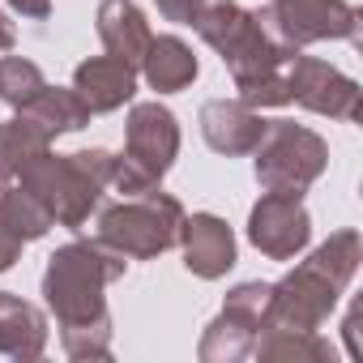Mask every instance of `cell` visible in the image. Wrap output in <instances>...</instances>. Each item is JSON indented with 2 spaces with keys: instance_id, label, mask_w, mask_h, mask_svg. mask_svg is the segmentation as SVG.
Listing matches in <instances>:
<instances>
[{
  "instance_id": "obj_25",
  "label": "cell",
  "mask_w": 363,
  "mask_h": 363,
  "mask_svg": "<svg viewBox=\"0 0 363 363\" xmlns=\"http://www.w3.org/2000/svg\"><path fill=\"white\" fill-rule=\"evenodd\" d=\"M154 5H158L162 22H175V26H193V18H197V9L206 5V0H154Z\"/></svg>"
},
{
  "instance_id": "obj_17",
  "label": "cell",
  "mask_w": 363,
  "mask_h": 363,
  "mask_svg": "<svg viewBox=\"0 0 363 363\" xmlns=\"http://www.w3.org/2000/svg\"><path fill=\"white\" fill-rule=\"evenodd\" d=\"M137 73L150 82V90H158V94H179V90H189V86L197 82L201 65H197L193 48L179 39V35H154L150 48H145V56H141V69H137Z\"/></svg>"
},
{
  "instance_id": "obj_16",
  "label": "cell",
  "mask_w": 363,
  "mask_h": 363,
  "mask_svg": "<svg viewBox=\"0 0 363 363\" xmlns=\"http://www.w3.org/2000/svg\"><path fill=\"white\" fill-rule=\"evenodd\" d=\"M48 312L13 291H0V354L9 359H39L48 350Z\"/></svg>"
},
{
  "instance_id": "obj_5",
  "label": "cell",
  "mask_w": 363,
  "mask_h": 363,
  "mask_svg": "<svg viewBox=\"0 0 363 363\" xmlns=\"http://www.w3.org/2000/svg\"><path fill=\"white\" fill-rule=\"evenodd\" d=\"M179 223H184V206L162 193V184L137 197H107L90 218L94 240L128 261H154L167 248H175Z\"/></svg>"
},
{
  "instance_id": "obj_7",
  "label": "cell",
  "mask_w": 363,
  "mask_h": 363,
  "mask_svg": "<svg viewBox=\"0 0 363 363\" xmlns=\"http://www.w3.org/2000/svg\"><path fill=\"white\" fill-rule=\"evenodd\" d=\"M269 320V282H240L227 291L223 312L206 325L197 342L201 363H240L252 354L257 333Z\"/></svg>"
},
{
  "instance_id": "obj_3",
  "label": "cell",
  "mask_w": 363,
  "mask_h": 363,
  "mask_svg": "<svg viewBox=\"0 0 363 363\" xmlns=\"http://www.w3.org/2000/svg\"><path fill=\"white\" fill-rule=\"evenodd\" d=\"M363 261V235L354 227L333 231L320 248H312L308 261H299L291 274L269 282V320L278 329H320L333 308L342 303L346 286L354 282Z\"/></svg>"
},
{
  "instance_id": "obj_10",
  "label": "cell",
  "mask_w": 363,
  "mask_h": 363,
  "mask_svg": "<svg viewBox=\"0 0 363 363\" xmlns=\"http://www.w3.org/2000/svg\"><path fill=\"white\" fill-rule=\"evenodd\" d=\"M286 86H291V103H299L312 116H329V120H346V124L359 120L363 90H359L354 77H346L329 60H316V56L299 52L286 69Z\"/></svg>"
},
{
  "instance_id": "obj_4",
  "label": "cell",
  "mask_w": 363,
  "mask_h": 363,
  "mask_svg": "<svg viewBox=\"0 0 363 363\" xmlns=\"http://www.w3.org/2000/svg\"><path fill=\"white\" fill-rule=\"evenodd\" d=\"M111 171H116V154L94 145V150H73V154H56L43 150L13 184H22L26 193L39 197V206L52 214L56 227L69 231H86L94 210L111 197Z\"/></svg>"
},
{
  "instance_id": "obj_22",
  "label": "cell",
  "mask_w": 363,
  "mask_h": 363,
  "mask_svg": "<svg viewBox=\"0 0 363 363\" xmlns=\"http://www.w3.org/2000/svg\"><path fill=\"white\" fill-rule=\"evenodd\" d=\"M48 86L43 69L26 56H5L0 60V103H9L13 111H22L39 90Z\"/></svg>"
},
{
  "instance_id": "obj_1",
  "label": "cell",
  "mask_w": 363,
  "mask_h": 363,
  "mask_svg": "<svg viewBox=\"0 0 363 363\" xmlns=\"http://www.w3.org/2000/svg\"><path fill=\"white\" fill-rule=\"evenodd\" d=\"M128 257L90 240H69L48 257L43 269V303L60 325V346L69 359H111V308L107 286L120 282Z\"/></svg>"
},
{
  "instance_id": "obj_27",
  "label": "cell",
  "mask_w": 363,
  "mask_h": 363,
  "mask_svg": "<svg viewBox=\"0 0 363 363\" xmlns=\"http://www.w3.org/2000/svg\"><path fill=\"white\" fill-rule=\"evenodd\" d=\"M13 43H18V30H13V22H9V13L0 9V52H13Z\"/></svg>"
},
{
  "instance_id": "obj_19",
  "label": "cell",
  "mask_w": 363,
  "mask_h": 363,
  "mask_svg": "<svg viewBox=\"0 0 363 363\" xmlns=\"http://www.w3.org/2000/svg\"><path fill=\"white\" fill-rule=\"evenodd\" d=\"M43 150H52V133L39 128L30 116L18 111L13 120H0V189L13 184Z\"/></svg>"
},
{
  "instance_id": "obj_18",
  "label": "cell",
  "mask_w": 363,
  "mask_h": 363,
  "mask_svg": "<svg viewBox=\"0 0 363 363\" xmlns=\"http://www.w3.org/2000/svg\"><path fill=\"white\" fill-rule=\"evenodd\" d=\"M252 354L261 363H333V342L320 337V329H278L265 325L252 342Z\"/></svg>"
},
{
  "instance_id": "obj_8",
  "label": "cell",
  "mask_w": 363,
  "mask_h": 363,
  "mask_svg": "<svg viewBox=\"0 0 363 363\" xmlns=\"http://www.w3.org/2000/svg\"><path fill=\"white\" fill-rule=\"evenodd\" d=\"M274 26L295 48L312 43H354L359 48V9L350 0H265Z\"/></svg>"
},
{
  "instance_id": "obj_9",
  "label": "cell",
  "mask_w": 363,
  "mask_h": 363,
  "mask_svg": "<svg viewBox=\"0 0 363 363\" xmlns=\"http://www.w3.org/2000/svg\"><path fill=\"white\" fill-rule=\"evenodd\" d=\"M179 158V120L167 103H133L124 124V162H133L145 179L162 184V175Z\"/></svg>"
},
{
  "instance_id": "obj_14",
  "label": "cell",
  "mask_w": 363,
  "mask_h": 363,
  "mask_svg": "<svg viewBox=\"0 0 363 363\" xmlns=\"http://www.w3.org/2000/svg\"><path fill=\"white\" fill-rule=\"evenodd\" d=\"M73 90L90 116H107V111H120L124 103H133L137 69H128L116 56H90L73 69Z\"/></svg>"
},
{
  "instance_id": "obj_2",
  "label": "cell",
  "mask_w": 363,
  "mask_h": 363,
  "mask_svg": "<svg viewBox=\"0 0 363 363\" xmlns=\"http://www.w3.org/2000/svg\"><path fill=\"white\" fill-rule=\"evenodd\" d=\"M193 30L223 56L240 103H248L257 111L291 103L286 69L303 48L286 43V35L274 26L265 5L244 9L240 0H206L193 18Z\"/></svg>"
},
{
  "instance_id": "obj_26",
  "label": "cell",
  "mask_w": 363,
  "mask_h": 363,
  "mask_svg": "<svg viewBox=\"0 0 363 363\" xmlns=\"http://www.w3.org/2000/svg\"><path fill=\"white\" fill-rule=\"evenodd\" d=\"M9 9L30 18V22H48L52 18V0H9Z\"/></svg>"
},
{
  "instance_id": "obj_6",
  "label": "cell",
  "mask_w": 363,
  "mask_h": 363,
  "mask_svg": "<svg viewBox=\"0 0 363 363\" xmlns=\"http://www.w3.org/2000/svg\"><path fill=\"white\" fill-rule=\"evenodd\" d=\"M329 167V141L295 120H265L252 145V175L265 193H308Z\"/></svg>"
},
{
  "instance_id": "obj_24",
  "label": "cell",
  "mask_w": 363,
  "mask_h": 363,
  "mask_svg": "<svg viewBox=\"0 0 363 363\" xmlns=\"http://www.w3.org/2000/svg\"><path fill=\"white\" fill-rule=\"evenodd\" d=\"M363 303L354 299L350 303V312H346V320H342V337H346V354L354 359V363H363Z\"/></svg>"
},
{
  "instance_id": "obj_23",
  "label": "cell",
  "mask_w": 363,
  "mask_h": 363,
  "mask_svg": "<svg viewBox=\"0 0 363 363\" xmlns=\"http://www.w3.org/2000/svg\"><path fill=\"white\" fill-rule=\"evenodd\" d=\"M22 248H26V240L13 231V223H9V214H5V206H0V274L13 269V265L22 261Z\"/></svg>"
},
{
  "instance_id": "obj_13",
  "label": "cell",
  "mask_w": 363,
  "mask_h": 363,
  "mask_svg": "<svg viewBox=\"0 0 363 363\" xmlns=\"http://www.w3.org/2000/svg\"><path fill=\"white\" fill-rule=\"evenodd\" d=\"M201 137L214 154H227V158H240V154H252V145L261 141V111L240 103V99H210L201 103Z\"/></svg>"
},
{
  "instance_id": "obj_21",
  "label": "cell",
  "mask_w": 363,
  "mask_h": 363,
  "mask_svg": "<svg viewBox=\"0 0 363 363\" xmlns=\"http://www.w3.org/2000/svg\"><path fill=\"white\" fill-rule=\"evenodd\" d=\"M0 206H5V214H9V223H13V231L26 240V244H35V240H43L56 223H52V214L39 206V197L35 193H26L22 184H5L0 189Z\"/></svg>"
},
{
  "instance_id": "obj_12",
  "label": "cell",
  "mask_w": 363,
  "mask_h": 363,
  "mask_svg": "<svg viewBox=\"0 0 363 363\" xmlns=\"http://www.w3.org/2000/svg\"><path fill=\"white\" fill-rule=\"evenodd\" d=\"M175 244L184 252V269L201 282H218L235 265V231L218 214H184Z\"/></svg>"
},
{
  "instance_id": "obj_15",
  "label": "cell",
  "mask_w": 363,
  "mask_h": 363,
  "mask_svg": "<svg viewBox=\"0 0 363 363\" xmlns=\"http://www.w3.org/2000/svg\"><path fill=\"white\" fill-rule=\"evenodd\" d=\"M94 30H99V43L107 48V56L124 60L128 69H141V56H145L154 30L133 0H103L94 13Z\"/></svg>"
},
{
  "instance_id": "obj_11",
  "label": "cell",
  "mask_w": 363,
  "mask_h": 363,
  "mask_svg": "<svg viewBox=\"0 0 363 363\" xmlns=\"http://www.w3.org/2000/svg\"><path fill=\"white\" fill-rule=\"evenodd\" d=\"M248 240L269 261H295L312 240V214L303 193H265L248 214Z\"/></svg>"
},
{
  "instance_id": "obj_20",
  "label": "cell",
  "mask_w": 363,
  "mask_h": 363,
  "mask_svg": "<svg viewBox=\"0 0 363 363\" xmlns=\"http://www.w3.org/2000/svg\"><path fill=\"white\" fill-rule=\"evenodd\" d=\"M22 116H30L39 128H48L52 137H60V133H82L86 124H90V111H86V103L77 99V90L73 86H43L26 107H22Z\"/></svg>"
}]
</instances>
